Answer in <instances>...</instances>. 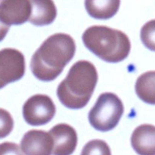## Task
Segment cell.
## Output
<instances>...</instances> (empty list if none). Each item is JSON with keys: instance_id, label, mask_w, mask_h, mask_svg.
<instances>
[{"instance_id": "cell-1", "label": "cell", "mask_w": 155, "mask_h": 155, "mask_svg": "<svg viewBox=\"0 0 155 155\" xmlns=\"http://www.w3.org/2000/svg\"><path fill=\"white\" fill-rule=\"evenodd\" d=\"M75 52L72 36L63 33L51 35L33 54L30 61L32 73L41 81H52L61 74Z\"/></svg>"}, {"instance_id": "cell-2", "label": "cell", "mask_w": 155, "mask_h": 155, "mask_svg": "<svg viewBox=\"0 0 155 155\" xmlns=\"http://www.w3.org/2000/svg\"><path fill=\"white\" fill-rule=\"evenodd\" d=\"M95 65L85 60L76 62L57 89V95L63 105L70 109H81L87 105L98 82Z\"/></svg>"}, {"instance_id": "cell-3", "label": "cell", "mask_w": 155, "mask_h": 155, "mask_svg": "<svg viewBox=\"0 0 155 155\" xmlns=\"http://www.w3.org/2000/svg\"><path fill=\"white\" fill-rule=\"evenodd\" d=\"M85 46L104 61L117 63L128 57L131 43L128 36L106 26H92L83 33Z\"/></svg>"}, {"instance_id": "cell-4", "label": "cell", "mask_w": 155, "mask_h": 155, "mask_svg": "<svg viewBox=\"0 0 155 155\" xmlns=\"http://www.w3.org/2000/svg\"><path fill=\"white\" fill-rule=\"evenodd\" d=\"M124 112L120 98L114 93L101 94L89 113V121L93 128L100 132H108L119 124Z\"/></svg>"}, {"instance_id": "cell-5", "label": "cell", "mask_w": 155, "mask_h": 155, "mask_svg": "<svg viewBox=\"0 0 155 155\" xmlns=\"http://www.w3.org/2000/svg\"><path fill=\"white\" fill-rule=\"evenodd\" d=\"M56 113L55 104L46 95L37 94L27 100L23 106V117L29 125L38 127L48 124Z\"/></svg>"}, {"instance_id": "cell-6", "label": "cell", "mask_w": 155, "mask_h": 155, "mask_svg": "<svg viewBox=\"0 0 155 155\" xmlns=\"http://www.w3.org/2000/svg\"><path fill=\"white\" fill-rule=\"evenodd\" d=\"M25 58L22 52L12 48L0 50V89L18 81L25 74Z\"/></svg>"}, {"instance_id": "cell-7", "label": "cell", "mask_w": 155, "mask_h": 155, "mask_svg": "<svg viewBox=\"0 0 155 155\" xmlns=\"http://www.w3.org/2000/svg\"><path fill=\"white\" fill-rule=\"evenodd\" d=\"M48 133L53 140V155H71L77 148L78 137L75 129L67 124L53 127Z\"/></svg>"}, {"instance_id": "cell-8", "label": "cell", "mask_w": 155, "mask_h": 155, "mask_svg": "<svg viewBox=\"0 0 155 155\" xmlns=\"http://www.w3.org/2000/svg\"><path fill=\"white\" fill-rule=\"evenodd\" d=\"M31 15L30 0H1L0 20L7 25H21Z\"/></svg>"}, {"instance_id": "cell-9", "label": "cell", "mask_w": 155, "mask_h": 155, "mask_svg": "<svg viewBox=\"0 0 155 155\" xmlns=\"http://www.w3.org/2000/svg\"><path fill=\"white\" fill-rule=\"evenodd\" d=\"M21 148L26 155H51L53 140L48 132L32 130L23 136Z\"/></svg>"}, {"instance_id": "cell-10", "label": "cell", "mask_w": 155, "mask_h": 155, "mask_svg": "<svg viewBox=\"0 0 155 155\" xmlns=\"http://www.w3.org/2000/svg\"><path fill=\"white\" fill-rule=\"evenodd\" d=\"M131 145L139 155H155V126L142 124L131 136Z\"/></svg>"}, {"instance_id": "cell-11", "label": "cell", "mask_w": 155, "mask_h": 155, "mask_svg": "<svg viewBox=\"0 0 155 155\" xmlns=\"http://www.w3.org/2000/svg\"><path fill=\"white\" fill-rule=\"evenodd\" d=\"M31 15L29 21L33 25L51 24L57 16V8L53 0H30Z\"/></svg>"}, {"instance_id": "cell-12", "label": "cell", "mask_w": 155, "mask_h": 155, "mask_svg": "<svg viewBox=\"0 0 155 155\" xmlns=\"http://www.w3.org/2000/svg\"><path fill=\"white\" fill-rule=\"evenodd\" d=\"M120 0H85V7L92 18L99 20L111 18L117 13Z\"/></svg>"}, {"instance_id": "cell-13", "label": "cell", "mask_w": 155, "mask_h": 155, "mask_svg": "<svg viewBox=\"0 0 155 155\" xmlns=\"http://www.w3.org/2000/svg\"><path fill=\"white\" fill-rule=\"evenodd\" d=\"M135 89L142 101L147 104H155V71H148L139 76Z\"/></svg>"}, {"instance_id": "cell-14", "label": "cell", "mask_w": 155, "mask_h": 155, "mask_svg": "<svg viewBox=\"0 0 155 155\" xmlns=\"http://www.w3.org/2000/svg\"><path fill=\"white\" fill-rule=\"evenodd\" d=\"M80 155H111V151L104 141L93 139L85 145Z\"/></svg>"}, {"instance_id": "cell-15", "label": "cell", "mask_w": 155, "mask_h": 155, "mask_svg": "<svg viewBox=\"0 0 155 155\" xmlns=\"http://www.w3.org/2000/svg\"><path fill=\"white\" fill-rule=\"evenodd\" d=\"M141 40L145 47L155 51V19L148 21L141 29Z\"/></svg>"}, {"instance_id": "cell-16", "label": "cell", "mask_w": 155, "mask_h": 155, "mask_svg": "<svg viewBox=\"0 0 155 155\" xmlns=\"http://www.w3.org/2000/svg\"><path fill=\"white\" fill-rule=\"evenodd\" d=\"M14 128V120L8 110L0 108V139L8 136Z\"/></svg>"}, {"instance_id": "cell-17", "label": "cell", "mask_w": 155, "mask_h": 155, "mask_svg": "<svg viewBox=\"0 0 155 155\" xmlns=\"http://www.w3.org/2000/svg\"><path fill=\"white\" fill-rule=\"evenodd\" d=\"M0 155H25L19 145L10 142L0 144Z\"/></svg>"}, {"instance_id": "cell-18", "label": "cell", "mask_w": 155, "mask_h": 155, "mask_svg": "<svg viewBox=\"0 0 155 155\" xmlns=\"http://www.w3.org/2000/svg\"><path fill=\"white\" fill-rule=\"evenodd\" d=\"M9 27H10V26L4 24L0 20V42L5 39V36L7 35L8 32L9 30Z\"/></svg>"}]
</instances>
